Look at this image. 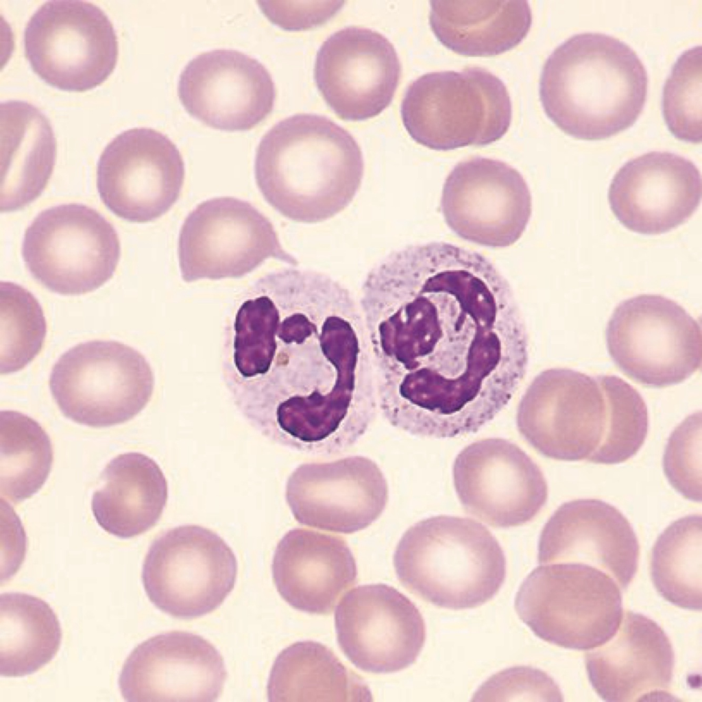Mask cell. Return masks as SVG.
Segmentation results:
<instances>
[{"label":"cell","mask_w":702,"mask_h":702,"mask_svg":"<svg viewBox=\"0 0 702 702\" xmlns=\"http://www.w3.org/2000/svg\"><path fill=\"white\" fill-rule=\"evenodd\" d=\"M359 304L378 409L410 435L477 432L524 376L528 340L516 300L476 252L435 241L393 251L367 274Z\"/></svg>","instance_id":"6da1fadb"},{"label":"cell","mask_w":702,"mask_h":702,"mask_svg":"<svg viewBox=\"0 0 702 702\" xmlns=\"http://www.w3.org/2000/svg\"><path fill=\"white\" fill-rule=\"evenodd\" d=\"M222 356L236 407L282 446L337 455L376 417L374 370L359 304L326 274L285 268L258 278L233 308Z\"/></svg>","instance_id":"7a4b0ae2"},{"label":"cell","mask_w":702,"mask_h":702,"mask_svg":"<svg viewBox=\"0 0 702 702\" xmlns=\"http://www.w3.org/2000/svg\"><path fill=\"white\" fill-rule=\"evenodd\" d=\"M354 138L328 118L297 114L276 123L256 153V184L267 202L300 223L326 221L347 207L363 180Z\"/></svg>","instance_id":"3957f363"},{"label":"cell","mask_w":702,"mask_h":702,"mask_svg":"<svg viewBox=\"0 0 702 702\" xmlns=\"http://www.w3.org/2000/svg\"><path fill=\"white\" fill-rule=\"evenodd\" d=\"M648 77L636 52L612 36L585 32L547 58L540 97L548 117L582 140L607 138L631 126L646 101Z\"/></svg>","instance_id":"277c9868"},{"label":"cell","mask_w":702,"mask_h":702,"mask_svg":"<svg viewBox=\"0 0 702 702\" xmlns=\"http://www.w3.org/2000/svg\"><path fill=\"white\" fill-rule=\"evenodd\" d=\"M398 579L437 606L463 609L493 598L506 577V559L496 537L470 518L437 516L402 535L394 555Z\"/></svg>","instance_id":"5b68a950"},{"label":"cell","mask_w":702,"mask_h":702,"mask_svg":"<svg viewBox=\"0 0 702 702\" xmlns=\"http://www.w3.org/2000/svg\"><path fill=\"white\" fill-rule=\"evenodd\" d=\"M635 389L614 375L592 376L568 368L548 369L524 394L517 426L526 440L547 457L589 461Z\"/></svg>","instance_id":"8992f818"},{"label":"cell","mask_w":702,"mask_h":702,"mask_svg":"<svg viewBox=\"0 0 702 702\" xmlns=\"http://www.w3.org/2000/svg\"><path fill=\"white\" fill-rule=\"evenodd\" d=\"M400 112L414 141L446 151L499 140L510 126L511 102L498 77L470 67L418 77L408 86Z\"/></svg>","instance_id":"52a82bcc"},{"label":"cell","mask_w":702,"mask_h":702,"mask_svg":"<svg viewBox=\"0 0 702 702\" xmlns=\"http://www.w3.org/2000/svg\"><path fill=\"white\" fill-rule=\"evenodd\" d=\"M515 609L537 636L574 650L605 642L623 615L622 595L614 579L577 563L537 567L521 584Z\"/></svg>","instance_id":"ba28073f"},{"label":"cell","mask_w":702,"mask_h":702,"mask_svg":"<svg viewBox=\"0 0 702 702\" xmlns=\"http://www.w3.org/2000/svg\"><path fill=\"white\" fill-rule=\"evenodd\" d=\"M51 394L64 416L90 427L124 423L149 402L152 369L134 348L116 341L81 343L64 352L49 378Z\"/></svg>","instance_id":"9c48e42d"},{"label":"cell","mask_w":702,"mask_h":702,"mask_svg":"<svg viewBox=\"0 0 702 702\" xmlns=\"http://www.w3.org/2000/svg\"><path fill=\"white\" fill-rule=\"evenodd\" d=\"M608 352L619 369L648 387L683 382L700 369V323L676 302L642 294L620 302L605 330Z\"/></svg>","instance_id":"30bf717a"},{"label":"cell","mask_w":702,"mask_h":702,"mask_svg":"<svg viewBox=\"0 0 702 702\" xmlns=\"http://www.w3.org/2000/svg\"><path fill=\"white\" fill-rule=\"evenodd\" d=\"M22 254L31 275L47 289L80 295L112 278L120 243L114 226L96 210L66 204L35 217L25 230Z\"/></svg>","instance_id":"8fae6325"},{"label":"cell","mask_w":702,"mask_h":702,"mask_svg":"<svg viewBox=\"0 0 702 702\" xmlns=\"http://www.w3.org/2000/svg\"><path fill=\"white\" fill-rule=\"evenodd\" d=\"M237 561L217 533L198 525L167 530L151 544L142 581L151 602L161 611L190 619L217 609L234 588Z\"/></svg>","instance_id":"7c38bea8"},{"label":"cell","mask_w":702,"mask_h":702,"mask_svg":"<svg viewBox=\"0 0 702 702\" xmlns=\"http://www.w3.org/2000/svg\"><path fill=\"white\" fill-rule=\"evenodd\" d=\"M24 49L34 71L58 89L85 91L114 69L117 37L108 16L85 1H49L31 16Z\"/></svg>","instance_id":"4fadbf2b"},{"label":"cell","mask_w":702,"mask_h":702,"mask_svg":"<svg viewBox=\"0 0 702 702\" xmlns=\"http://www.w3.org/2000/svg\"><path fill=\"white\" fill-rule=\"evenodd\" d=\"M182 279L241 278L268 258L296 266L271 221L250 202L219 197L198 204L186 217L178 245Z\"/></svg>","instance_id":"5bb4252c"},{"label":"cell","mask_w":702,"mask_h":702,"mask_svg":"<svg viewBox=\"0 0 702 702\" xmlns=\"http://www.w3.org/2000/svg\"><path fill=\"white\" fill-rule=\"evenodd\" d=\"M184 164L176 145L147 128L119 134L98 161L97 185L106 206L131 222L152 221L177 202L184 180Z\"/></svg>","instance_id":"9a60e30c"},{"label":"cell","mask_w":702,"mask_h":702,"mask_svg":"<svg viewBox=\"0 0 702 702\" xmlns=\"http://www.w3.org/2000/svg\"><path fill=\"white\" fill-rule=\"evenodd\" d=\"M441 207L459 237L504 247L522 235L532 213L529 186L521 173L493 158L474 157L457 164L444 184Z\"/></svg>","instance_id":"2e32d148"},{"label":"cell","mask_w":702,"mask_h":702,"mask_svg":"<svg viewBox=\"0 0 702 702\" xmlns=\"http://www.w3.org/2000/svg\"><path fill=\"white\" fill-rule=\"evenodd\" d=\"M453 481L465 511L495 528L531 521L548 497L537 465L517 445L501 438L483 439L464 448L454 462Z\"/></svg>","instance_id":"e0dca14e"},{"label":"cell","mask_w":702,"mask_h":702,"mask_svg":"<svg viewBox=\"0 0 702 702\" xmlns=\"http://www.w3.org/2000/svg\"><path fill=\"white\" fill-rule=\"evenodd\" d=\"M337 640L347 658L369 673H389L411 665L426 640L415 605L383 583L359 585L339 601L335 614Z\"/></svg>","instance_id":"ac0fdd59"},{"label":"cell","mask_w":702,"mask_h":702,"mask_svg":"<svg viewBox=\"0 0 702 702\" xmlns=\"http://www.w3.org/2000/svg\"><path fill=\"white\" fill-rule=\"evenodd\" d=\"M401 73L394 45L381 34L360 27L330 36L316 57L314 75L323 98L340 118L374 117L391 102Z\"/></svg>","instance_id":"d6986e66"},{"label":"cell","mask_w":702,"mask_h":702,"mask_svg":"<svg viewBox=\"0 0 702 702\" xmlns=\"http://www.w3.org/2000/svg\"><path fill=\"white\" fill-rule=\"evenodd\" d=\"M286 500L301 524L353 533L376 521L388 500V485L378 465L360 455L299 465L289 477Z\"/></svg>","instance_id":"ffe728a7"},{"label":"cell","mask_w":702,"mask_h":702,"mask_svg":"<svg viewBox=\"0 0 702 702\" xmlns=\"http://www.w3.org/2000/svg\"><path fill=\"white\" fill-rule=\"evenodd\" d=\"M178 92L185 110L215 129H252L271 112L276 90L267 69L237 50L202 53L182 71Z\"/></svg>","instance_id":"44dd1931"},{"label":"cell","mask_w":702,"mask_h":702,"mask_svg":"<svg viewBox=\"0 0 702 702\" xmlns=\"http://www.w3.org/2000/svg\"><path fill=\"white\" fill-rule=\"evenodd\" d=\"M227 677L223 659L208 640L174 631L138 644L126 659L118 684L124 700L215 701Z\"/></svg>","instance_id":"7402d4cb"},{"label":"cell","mask_w":702,"mask_h":702,"mask_svg":"<svg viewBox=\"0 0 702 702\" xmlns=\"http://www.w3.org/2000/svg\"><path fill=\"white\" fill-rule=\"evenodd\" d=\"M701 199L699 169L668 152H651L629 160L614 176L608 192L616 219L643 234L665 233L683 224Z\"/></svg>","instance_id":"603a6c76"},{"label":"cell","mask_w":702,"mask_h":702,"mask_svg":"<svg viewBox=\"0 0 702 702\" xmlns=\"http://www.w3.org/2000/svg\"><path fill=\"white\" fill-rule=\"evenodd\" d=\"M640 546L625 516L598 499L562 504L544 525L538 543L541 565L577 563L610 576L622 590L638 569Z\"/></svg>","instance_id":"cb8c5ba5"},{"label":"cell","mask_w":702,"mask_h":702,"mask_svg":"<svg viewBox=\"0 0 702 702\" xmlns=\"http://www.w3.org/2000/svg\"><path fill=\"white\" fill-rule=\"evenodd\" d=\"M589 680L607 701L669 699L674 652L664 630L649 617L631 611L616 633L585 654Z\"/></svg>","instance_id":"d4e9b609"},{"label":"cell","mask_w":702,"mask_h":702,"mask_svg":"<svg viewBox=\"0 0 702 702\" xmlns=\"http://www.w3.org/2000/svg\"><path fill=\"white\" fill-rule=\"evenodd\" d=\"M271 567L282 598L310 614L330 613L357 577L355 559L343 538L302 528L289 531L280 540Z\"/></svg>","instance_id":"484cf974"},{"label":"cell","mask_w":702,"mask_h":702,"mask_svg":"<svg viewBox=\"0 0 702 702\" xmlns=\"http://www.w3.org/2000/svg\"><path fill=\"white\" fill-rule=\"evenodd\" d=\"M1 212L19 210L43 191L53 169L56 141L47 117L21 101L1 104Z\"/></svg>","instance_id":"4316f807"},{"label":"cell","mask_w":702,"mask_h":702,"mask_svg":"<svg viewBox=\"0 0 702 702\" xmlns=\"http://www.w3.org/2000/svg\"><path fill=\"white\" fill-rule=\"evenodd\" d=\"M102 486L91 499L99 525L120 538H130L152 528L168 498L166 479L149 457L132 452L112 459L101 473Z\"/></svg>","instance_id":"83f0119b"},{"label":"cell","mask_w":702,"mask_h":702,"mask_svg":"<svg viewBox=\"0 0 702 702\" xmlns=\"http://www.w3.org/2000/svg\"><path fill=\"white\" fill-rule=\"evenodd\" d=\"M429 21L437 38L452 51L486 57L517 46L532 14L526 1H432Z\"/></svg>","instance_id":"f1b7e54d"},{"label":"cell","mask_w":702,"mask_h":702,"mask_svg":"<svg viewBox=\"0 0 702 702\" xmlns=\"http://www.w3.org/2000/svg\"><path fill=\"white\" fill-rule=\"evenodd\" d=\"M269 701H372L367 683L326 646L300 641L282 650L267 683Z\"/></svg>","instance_id":"f546056e"},{"label":"cell","mask_w":702,"mask_h":702,"mask_svg":"<svg viewBox=\"0 0 702 702\" xmlns=\"http://www.w3.org/2000/svg\"><path fill=\"white\" fill-rule=\"evenodd\" d=\"M62 640L58 618L45 601L8 592L0 595V675L34 673L57 654Z\"/></svg>","instance_id":"4dcf8cb0"},{"label":"cell","mask_w":702,"mask_h":702,"mask_svg":"<svg viewBox=\"0 0 702 702\" xmlns=\"http://www.w3.org/2000/svg\"><path fill=\"white\" fill-rule=\"evenodd\" d=\"M651 577L658 592L685 609L702 608V517L681 518L659 535L652 551Z\"/></svg>","instance_id":"1f68e13d"},{"label":"cell","mask_w":702,"mask_h":702,"mask_svg":"<svg viewBox=\"0 0 702 702\" xmlns=\"http://www.w3.org/2000/svg\"><path fill=\"white\" fill-rule=\"evenodd\" d=\"M53 462L51 440L41 426L14 411L0 413V493L17 504L45 483Z\"/></svg>","instance_id":"d6a6232c"},{"label":"cell","mask_w":702,"mask_h":702,"mask_svg":"<svg viewBox=\"0 0 702 702\" xmlns=\"http://www.w3.org/2000/svg\"><path fill=\"white\" fill-rule=\"evenodd\" d=\"M0 372H18L40 351L47 324L37 299L23 287L1 282Z\"/></svg>","instance_id":"836d02e7"},{"label":"cell","mask_w":702,"mask_h":702,"mask_svg":"<svg viewBox=\"0 0 702 702\" xmlns=\"http://www.w3.org/2000/svg\"><path fill=\"white\" fill-rule=\"evenodd\" d=\"M666 123L677 138L701 141V47L685 51L666 80L662 95Z\"/></svg>","instance_id":"e575fe53"},{"label":"cell","mask_w":702,"mask_h":702,"mask_svg":"<svg viewBox=\"0 0 702 702\" xmlns=\"http://www.w3.org/2000/svg\"><path fill=\"white\" fill-rule=\"evenodd\" d=\"M671 485L686 498L701 501V413L688 416L672 433L664 455Z\"/></svg>","instance_id":"d590c367"},{"label":"cell","mask_w":702,"mask_h":702,"mask_svg":"<svg viewBox=\"0 0 702 702\" xmlns=\"http://www.w3.org/2000/svg\"><path fill=\"white\" fill-rule=\"evenodd\" d=\"M562 694L546 673L530 666H515L494 675L474 694V701H561Z\"/></svg>","instance_id":"8d00e7d4"},{"label":"cell","mask_w":702,"mask_h":702,"mask_svg":"<svg viewBox=\"0 0 702 702\" xmlns=\"http://www.w3.org/2000/svg\"><path fill=\"white\" fill-rule=\"evenodd\" d=\"M276 6L272 20L287 29H306L328 21L342 6L343 1H299Z\"/></svg>","instance_id":"74e56055"}]
</instances>
